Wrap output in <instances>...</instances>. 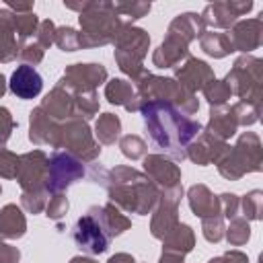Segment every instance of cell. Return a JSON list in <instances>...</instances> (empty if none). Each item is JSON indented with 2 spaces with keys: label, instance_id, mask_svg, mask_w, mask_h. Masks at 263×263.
<instances>
[{
  "label": "cell",
  "instance_id": "1",
  "mask_svg": "<svg viewBox=\"0 0 263 263\" xmlns=\"http://www.w3.org/2000/svg\"><path fill=\"white\" fill-rule=\"evenodd\" d=\"M150 144L171 160H185L187 146L199 136L203 125L166 101H148L140 107Z\"/></svg>",
  "mask_w": 263,
  "mask_h": 263
},
{
  "label": "cell",
  "instance_id": "2",
  "mask_svg": "<svg viewBox=\"0 0 263 263\" xmlns=\"http://www.w3.org/2000/svg\"><path fill=\"white\" fill-rule=\"evenodd\" d=\"M88 179L105 187L109 193V201L129 214H150L160 197V189L156 187V183L146 173H140L132 166L105 168L103 164H92L88 171Z\"/></svg>",
  "mask_w": 263,
  "mask_h": 263
},
{
  "label": "cell",
  "instance_id": "3",
  "mask_svg": "<svg viewBox=\"0 0 263 263\" xmlns=\"http://www.w3.org/2000/svg\"><path fill=\"white\" fill-rule=\"evenodd\" d=\"M64 6L78 12L84 49L113 43L121 25L125 23L115 12L113 2H64Z\"/></svg>",
  "mask_w": 263,
  "mask_h": 263
},
{
  "label": "cell",
  "instance_id": "4",
  "mask_svg": "<svg viewBox=\"0 0 263 263\" xmlns=\"http://www.w3.org/2000/svg\"><path fill=\"white\" fill-rule=\"evenodd\" d=\"M115 62L119 66V70L132 78V82L140 80L144 74H146V68H144V58L148 53V47H150V35L140 29V27H134L132 23H123L115 41Z\"/></svg>",
  "mask_w": 263,
  "mask_h": 263
},
{
  "label": "cell",
  "instance_id": "5",
  "mask_svg": "<svg viewBox=\"0 0 263 263\" xmlns=\"http://www.w3.org/2000/svg\"><path fill=\"white\" fill-rule=\"evenodd\" d=\"M134 86H136V95L142 105L148 101H166L175 105L179 111H183L185 115H193L199 109L197 97L185 90L175 78H164V76L146 72L140 80L134 82Z\"/></svg>",
  "mask_w": 263,
  "mask_h": 263
},
{
  "label": "cell",
  "instance_id": "6",
  "mask_svg": "<svg viewBox=\"0 0 263 263\" xmlns=\"http://www.w3.org/2000/svg\"><path fill=\"white\" fill-rule=\"evenodd\" d=\"M218 173L228 181H238L247 173H259L263 168V148L261 140L253 132L238 136L236 144L216 162Z\"/></svg>",
  "mask_w": 263,
  "mask_h": 263
},
{
  "label": "cell",
  "instance_id": "7",
  "mask_svg": "<svg viewBox=\"0 0 263 263\" xmlns=\"http://www.w3.org/2000/svg\"><path fill=\"white\" fill-rule=\"evenodd\" d=\"M53 148L66 150L82 162H92L101 154V144L95 140L88 123L80 117H72V119L60 123Z\"/></svg>",
  "mask_w": 263,
  "mask_h": 263
},
{
  "label": "cell",
  "instance_id": "8",
  "mask_svg": "<svg viewBox=\"0 0 263 263\" xmlns=\"http://www.w3.org/2000/svg\"><path fill=\"white\" fill-rule=\"evenodd\" d=\"M261 78H263V62L255 55L242 53L232 70L226 74V84L230 86L232 95H236L245 103L261 105Z\"/></svg>",
  "mask_w": 263,
  "mask_h": 263
},
{
  "label": "cell",
  "instance_id": "9",
  "mask_svg": "<svg viewBox=\"0 0 263 263\" xmlns=\"http://www.w3.org/2000/svg\"><path fill=\"white\" fill-rule=\"evenodd\" d=\"M72 238L78 245V249H82L88 255H101L109 249L111 236L97 214V205L88 208V212L76 220V224L72 226Z\"/></svg>",
  "mask_w": 263,
  "mask_h": 263
},
{
  "label": "cell",
  "instance_id": "10",
  "mask_svg": "<svg viewBox=\"0 0 263 263\" xmlns=\"http://www.w3.org/2000/svg\"><path fill=\"white\" fill-rule=\"evenodd\" d=\"M47 166H49V156L39 148L18 156L16 181H18V187L23 189V193L49 195V191H47Z\"/></svg>",
  "mask_w": 263,
  "mask_h": 263
},
{
  "label": "cell",
  "instance_id": "11",
  "mask_svg": "<svg viewBox=\"0 0 263 263\" xmlns=\"http://www.w3.org/2000/svg\"><path fill=\"white\" fill-rule=\"evenodd\" d=\"M84 177V164L66 150H53L47 166V191L64 193L70 185Z\"/></svg>",
  "mask_w": 263,
  "mask_h": 263
},
{
  "label": "cell",
  "instance_id": "12",
  "mask_svg": "<svg viewBox=\"0 0 263 263\" xmlns=\"http://www.w3.org/2000/svg\"><path fill=\"white\" fill-rule=\"evenodd\" d=\"M181 197H183V185L160 191V197H158V201L152 210V220H150V234L154 238L162 240L179 224Z\"/></svg>",
  "mask_w": 263,
  "mask_h": 263
},
{
  "label": "cell",
  "instance_id": "13",
  "mask_svg": "<svg viewBox=\"0 0 263 263\" xmlns=\"http://www.w3.org/2000/svg\"><path fill=\"white\" fill-rule=\"evenodd\" d=\"M107 68L103 64H72L64 70L60 78L74 92H95L99 84L107 82Z\"/></svg>",
  "mask_w": 263,
  "mask_h": 263
},
{
  "label": "cell",
  "instance_id": "14",
  "mask_svg": "<svg viewBox=\"0 0 263 263\" xmlns=\"http://www.w3.org/2000/svg\"><path fill=\"white\" fill-rule=\"evenodd\" d=\"M253 6L255 4L251 0H242V2H238V0L212 2V4H208L203 8V12L199 16H201L205 27H212V31L214 29H230L238 21V16L247 14Z\"/></svg>",
  "mask_w": 263,
  "mask_h": 263
},
{
  "label": "cell",
  "instance_id": "15",
  "mask_svg": "<svg viewBox=\"0 0 263 263\" xmlns=\"http://www.w3.org/2000/svg\"><path fill=\"white\" fill-rule=\"evenodd\" d=\"M214 70L203 62L193 55H189L183 64L175 68V80L189 92L195 95V90H203L212 80H214Z\"/></svg>",
  "mask_w": 263,
  "mask_h": 263
},
{
  "label": "cell",
  "instance_id": "16",
  "mask_svg": "<svg viewBox=\"0 0 263 263\" xmlns=\"http://www.w3.org/2000/svg\"><path fill=\"white\" fill-rule=\"evenodd\" d=\"M53 121L62 123L68 121L72 117H76V99H74V90H70L66 84H62L58 80V84L45 95V99L39 105Z\"/></svg>",
  "mask_w": 263,
  "mask_h": 263
},
{
  "label": "cell",
  "instance_id": "17",
  "mask_svg": "<svg viewBox=\"0 0 263 263\" xmlns=\"http://www.w3.org/2000/svg\"><path fill=\"white\" fill-rule=\"evenodd\" d=\"M144 173L156 183V187L173 189L181 185V168L164 154H146L144 156Z\"/></svg>",
  "mask_w": 263,
  "mask_h": 263
},
{
  "label": "cell",
  "instance_id": "18",
  "mask_svg": "<svg viewBox=\"0 0 263 263\" xmlns=\"http://www.w3.org/2000/svg\"><path fill=\"white\" fill-rule=\"evenodd\" d=\"M228 148H230L228 142H222V140H218L212 134L201 129L199 136L187 146V158L193 160L199 166H205V164H212V162L216 164L228 152Z\"/></svg>",
  "mask_w": 263,
  "mask_h": 263
},
{
  "label": "cell",
  "instance_id": "19",
  "mask_svg": "<svg viewBox=\"0 0 263 263\" xmlns=\"http://www.w3.org/2000/svg\"><path fill=\"white\" fill-rule=\"evenodd\" d=\"M234 51H242V53H251L253 49H257L263 41V18H245V21H236L230 27L228 33Z\"/></svg>",
  "mask_w": 263,
  "mask_h": 263
},
{
  "label": "cell",
  "instance_id": "20",
  "mask_svg": "<svg viewBox=\"0 0 263 263\" xmlns=\"http://www.w3.org/2000/svg\"><path fill=\"white\" fill-rule=\"evenodd\" d=\"M8 88L14 97L27 101V99H35L41 95L43 90V78L41 74L33 68V66H27V64H21L16 66V70L10 74V80H8Z\"/></svg>",
  "mask_w": 263,
  "mask_h": 263
},
{
  "label": "cell",
  "instance_id": "21",
  "mask_svg": "<svg viewBox=\"0 0 263 263\" xmlns=\"http://www.w3.org/2000/svg\"><path fill=\"white\" fill-rule=\"evenodd\" d=\"M187 58H189V43L183 41L179 35L166 31L164 41L152 53V64L156 68H177Z\"/></svg>",
  "mask_w": 263,
  "mask_h": 263
},
{
  "label": "cell",
  "instance_id": "22",
  "mask_svg": "<svg viewBox=\"0 0 263 263\" xmlns=\"http://www.w3.org/2000/svg\"><path fill=\"white\" fill-rule=\"evenodd\" d=\"M60 123L53 121L41 107H35L29 113V140L35 146H55Z\"/></svg>",
  "mask_w": 263,
  "mask_h": 263
},
{
  "label": "cell",
  "instance_id": "23",
  "mask_svg": "<svg viewBox=\"0 0 263 263\" xmlns=\"http://www.w3.org/2000/svg\"><path fill=\"white\" fill-rule=\"evenodd\" d=\"M238 129V121H236V115H234V109L232 105H216V107H210V121L208 125L203 127V132L212 134L214 138L226 142L228 138H232Z\"/></svg>",
  "mask_w": 263,
  "mask_h": 263
},
{
  "label": "cell",
  "instance_id": "24",
  "mask_svg": "<svg viewBox=\"0 0 263 263\" xmlns=\"http://www.w3.org/2000/svg\"><path fill=\"white\" fill-rule=\"evenodd\" d=\"M105 97L111 105H121L127 111H140L142 103L136 95V86L132 80H123V78H113L105 84Z\"/></svg>",
  "mask_w": 263,
  "mask_h": 263
},
{
  "label": "cell",
  "instance_id": "25",
  "mask_svg": "<svg viewBox=\"0 0 263 263\" xmlns=\"http://www.w3.org/2000/svg\"><path fill=\"white\" fill-rule=\"evenodd\" d=\"M21 41L16 37L12 12L8 8H0V62L8 64L18 58Z\"/></svg>",
  "mask_w": 263,
  "mask_h": 263
},
{
  "label": "cell",
  "instance_id": "26",
  "mask_svg": "<svg viewBox=\"0 0 263 263\" xmlns=\"http://www.w3.org/2000/svg\"><path fill=\"white\" fill-rule=\"evenodd\" d=\"M187 199H189V208L191 212L197 216V218H210V216H216V214H222L220 212V199L218 195H214L205 185L197 183V185H191L189 191H187Z\"/></svg>",
  "mask_w": 263,
  "mask_h": 263
},
{
  "label": "cell",
  "instance_id": "27",
  "mask_svg": "<svg viewBox=\"0 0 263 263\" xmlns=\"http://www.w3.org/2000/svg\"><path fill=\"white\" fill-rule=\"evenodd\" d=\"M27 232V218L16 203H6L0 210V238L16 240Z\"/></svg>",
  "mask_w": 263,
  "mask_h": 263
},
{
  "label": "cell",
  "instance_id": "28",
  "mask_svg": "<svg viewBox=\"0 0 263 263\" xmlns=\"http://www.w3.org/2000/svg\"><path fill=\"white\" fill-rule=\"evenodd\" d=\"M166 31L168 33H175L183 41L191 43L193 39L201 37V33L205 31V25H203V21H201V16L197 12H183V14H177L171 21V25H168Z\"/></svg>",
  "mask_w": 263,
  "mask_h": 263
},
{
  "label": "cell",
  "instance_id": "29",
  "mask_svg": "<svg viewBox=\"0 0 263 263\" xmlns=\"http://www.w3.org/2000/svg\"><path fill=\"white\" fill-rule=\"evenodd\" d=\"M97 214H99V218H101V222H103V226L111 238L123 234L132 226V220L125 214H121V210L111 201L105 205H97Z\"/></svg>",
  "mask_w": 263,
  "mask_h": 263
},
{
  "label": "cell",
  "instance_id": "30",
  "mask_svg": "<svg viewBox=\"0 0 263 263\" xmlns=\"http://www.w3.org/2000/svg\"><path fill=\"white\" fill-rule=\"evenodd\" d=\"M195 245V234L193 228L187 224H177L164 238H162V251H171V253H179V255H187Z\"/></svg>",
  "mask_w": 263,
  "mask_h": 263
},
{
  "label": "cell",
  "instance_id": "31",
  "mask_svg": "<svg viewBox=\"0 0 263 263\" xmlns=\"http://www.w3.org/2000/svg\"><path fill=\"white\" fill-rule=\"evenodd\" d=\"M199 47L216 60L226 58L234 51L228 33H222V31H203L201 37H199Z\"/></svg>",
  "mask_w": 263,
  "mask_h": 263
},
{
  "label": "cell",
  "instance_id": "32",
  "mask_svg": "<svg viewBox=\"0 0 263 263\" xmlns=\"http://www.w3.org/2000/svg\"><path fill=\"white\" fill-rule=\"evenodd\" d=\"M121 136V119L113 113H103L99 115L97 123H95V138L99 140V144H115V140H119Z\"/></svg>",
  "mask_w": 263,
  "mask_h": 263
},
{
  "label": "cell",
  "instance_id": "33",
  "mask_svg": "<svg viewBox=\"0 0 263 263\" xmlns=\"http://www.w3.org/2000/svg\"><path fill=\"white\" fill-rule=\"evenodd\" d=\"M12 21H14L16 37H18L21 43L29 41L37 33V29H39V18H37V14L33 10L31 12H12Z\"/></svg>",
  "mask_w": 263,
  "mask_h": 263
},
{
  "label": "cell",
  "instance_id": "34",
  "mask_svg": "<svg viewBox=\"0 0 263 263\" xmlns=\"http://www.w3.org/2000/svg\"><path fill=\"white\" fill-rule=\"evenodd\" d=\"M62 51H78L84 49L82 33L72 29V27H55V41H53Z\"/></svg>",
  "mask_w": 263,
  "mask_h": 263
},
{
  "label": "cell",
  "instance_id": "35",
  "mask_svg": "<svg viewBox=\"0 0 263 263\" xmlns=\"http://www.w3.org/2000/svg\"><path fill=\"white\" fill-rule=\"evenodd\" d=\"M224 236L228 240V245L232 247H242L247 245V240L251 238V226H249V220L236 216L230 220V226L224 230Z\"/></svg>",
  "mask_w": 263,
  "mask_h": 263
},
{
  "label": "cell",
  "instance_id": "36",
  "mask_svg": "<svg viewBox=\"0 0 263 263\" xmlns=\"http://www.w3.org/2000/svg\"><path fill=\"white\" fill-rule=\"evenodd\" d=\"M119 148H121V154L125 158H132V160H138V158H144L148 154V144L136 136V134H125L119 138Z\"/></svg>",
  "mask_w": 263,
  "mask_h": 263
},
{
  "label": "cell",
  "instance_id": "37",
  "mask_svg": "<svg viewBox=\"0 0 263 263\" xmlns=\"http://www.w3.org/2000/svg\"><path fill=\"white\" fill-rule=\"evenodd\" d=\"M76 99V117L88 121L99 113V97L95 92H74Z\"/></svg>",
  "mask_w": 263,
  "mask_h": 263
},
{
  "label": "cell",
  "instance_id": "38",
  "mask_svg": "<svg viewBox=\"0 0 263 263\" xmlns=\"http://www.w3.org/2000/svg\"><path fill=\"white\" fill-rule=\"evenodd\" d=\"M240 208L245 214V220H261L263 218V191L253 189L240 199Z\"/></svg>",
  "mask_w": 263,
  "mask_h": 263
},
{
  "label": "cell",
  "instance_id": "39",
  "mask_svg": "<svg viewBox=\"0 0 263 263\" xmlns=\"http://www.w3.org/2000/svg\"><path fill=\"white\" fill-rule=\"evenodd\" d=\"M203 97L208 99L210 107H216V105H226L228 99L232 97V90L230 86L226 84V80H212L205 88H203Z\"/></svg>",
  "mask_w": 263,
  "mask_h": 263
},
{
  "label": "cell",
  "instance_id": "40",
  "mask_svg": "<svg viewBox=\"0 0 263 263\" xmlns=\"http://www.w3.org/2000/svg\"><path fill=\"white\" fill-rule=\"evenodd\" d=\"M113 4H115V12L119 16H125L127 23L146 16L150 12V8H152L150 2H140V0H136V2H113Z\"/></svg>",
  "mask_w": 263,
  "mask_h": 263
},
{
  "label": "cell",
  "instance_id": "41",
  "mask_svg": "<svg viewBox=\"0 0 263 263\" xmlns=\"http://www.w3.org/2000/svg\"><path fill=\"white\" fill-rule=\"evenodd\" d=\"M234 109V115H236V121H238V127H249L253 123L259 121V115H261V105H253V103H245V101H238L232 105Z\"/></svg>",
  "mask_w": 263,
  "mask_h": 263
},
{
  "label": "cell",
  "instance_id": "42",
  "mask_svg": "<svg viewBox=\"0 0 263 263\" xmlns=\"http://www.w3.org/2000/svg\"><path fill=\"white\" fill-rule=\"evenodd\" d=\"M224 230H226V226H224L222 214H216V216L201 220V232H203V238L208 242H220L224 238Z\"/></svg>",
  "mask_w": 263,
  "mask_h": 263
},
{
  "label": "cell",
  "instance_id": "43",
  "mask_svg": "<svg viewBox=\"0 0 263 263\" xmlns=\"http://www.w3.org/2000/svg\"><path fill=\"white\" fill-rule=\"evenodd\" d=\"M68 205L70 203H68V197L64 193H51L43 212H45V216L49 220H62L66 216V212H68Z\"/></svg>",
  "mask_w": 263,
  "mask_h": 263
},
{
  "label": "cell",
  "instance_id": "44",
  "mask_svg": "<svg viewBox=\"0 0 263 263\" xmlns=\"http://www.w3.org/2000/svg\"><path fill=\"white\" fill-rule=\"evenodd\" d=\"M43 53H45V49H41V45L33 39H29V41H25V43H21V47H18V58L27 64V66H37L41 60H43Z\"/></svg>",
  "mask_w": 263,
  "mask_h": 263
},
{
  "label": "cell",
  "instance_id": "45",
  "mask_svg": "<svg viewBox=\"0 0 263 263\" xmlns=\"http://www.w3.org/2000/svg\"><path fill=\"white\" fill-rule=\"evenodd\" d=\"M18 171V156L8 148L0 150V177L2 179H16Z\"/></svg>",
  "mask_w": 263,
  "mask_h": 263
},
{
  "label": "cell",
  "instance_id": "46",
  "mask_svg": "<svg viewBox=\"0 0 263 263\" xmlns=\"http://www.w3.org/2000/svg\"><path fill=\"white\" fill-rule=\"evenodd\" d=\"M35 41L41 45V49H49L55 41V25L45 18V21H39V29L35 33Z\"/></svg>",
  "mask_w": 263,
  "mask_h": 263
},
{
  "label": "cell",
  "instance_id": "47",
  "mask_svg": "<svg viewBox=\"0 0 263 263\" xmlns=\"http://www.w3.org/2000/svg\"><path fill=\"white\" fill-rule=\"evenodd\" d=\"M49 195L43 193H21V205L29 212V214H41L45 210Z\"/></svg>",
  "mask_w": 263,
  "mask_h": 263
},
{
  "label": "cell",
  "instance_id": "48",
  "mask_svg": "<svg viewBox=\"0 0 263 263\" xmlns=\"http://www.w3.org/2000/svg\"><path fill=\"white\" fill-rule=\"evenodd\" d=\"M218 199H220V212H222L224 218L232 220V218L238 216V210H240V197L238 195L222 193V195H218Z\"/></svg>",
  "mask_w": 263,
  "mask_h": 263
},
{
  "label": "cell",
  "instance_id": "49",
  "mask_svg": "<svg viewBox=\"0 0 263 263\" xmlns=\"http://www.w3.org/2000/svg\"><path fill=\"white\" fill-rule=\"evenodd\" d=\"M16 125H18V123L12 119L10 111H8L6 107H0V138H2V140H8L10 134L16 129Z\"/></svg>",
  "mask_w": 263,
  "mask_h": 263
},
{
  "label": "cell",
  "instance_id": "50",
  "mask_svg": "<svg viewBox=\"0 0 263 263\" xmlns=\"http://www.w3.org/2000/svg\"><path fill=\"white\" fill-rule=\"evenodd\" d=\"M21 261V251L0 238V263H18Z\"/></svg>",
  "mask_w": 263,
  "mask_h": 263
},
{
  "label": "cell",
  "instance_id": "51",
  "mask_svg": "<svg viewBox=\"0 0 263 263\" xmlns=\"http://www.w3.org/2000/svg\"><path fill=\"white\" fill-rule=\"evenodd\" d=\"M6 8L12 12H31L33 10V2H14V0H6Z\"/></svg>",
  "mask_w": 263,
  "mask_h": 263
},
{
  "label": "cell",
  "instance_id": "52",
  "mask_svg": "<svg viewBox=\"0 0 263 263\" xmlns=\"http://www.w3.org/2000/svg\"><path fill=\"white\" fill-rule=\"evenodd\" d=\"M224 257L228 259V263H249V257H247L242 251H236V249L226 251V253H224Z\"/></svg>",
  "mask_w": 263,
  "mask_h": 263
},
{
  "label": "cell",
  "instance_id": "53",
  "mask_svg": "<svg viewBox=\"0 0 263 263\" xmlns=\"http://www.w3.org/2000/svg\"><path fill=\"white\" fill-rule=\"evenodd\" d=\"M158 263H183V255H179V253H171V251H162Z\"/></svg>",
  "mask_w": 263,
  "mask_h": 263
},
{
  "label": "cell",
  "instance_id": "54",
  "mask_svg": "<svg viewBox=\"0 0 263 263\" xmlns=\"http://www.w3.org/2000/svg\"><path fill=\"white\" fill-rule=\"evenodd\" d=\"M107 263H136V261H134V257L127 255V253H117V255H113Z\"/></svg>",
  "mask_w": 263,
  "mask_h": 263
},
{
  "label": "cell",
  "instance_id": "55",
  "mask_svg": "<svg viewBox=\"0 0 263 263\" xmlns=\"http://www.w3.org/2000/svg\"><path fill=\"white\" fill-rule=\"evenodd\" d=\"M70 263H97V261L90 259V257H82V255H80V257H72Z\"/></svg>",
  "mask_w": 263,
  "mask_h": 263
},
{
  "label": "cell",
  "instance_id": "56",
  "mask_svg": "<svg viewBox=\"0 0 263 263\" xmlns=\"http://www.w3.org/2000/svg\"><path fill=\"white\" fill-rule=\"evenodd\" d=\"M208 263H228V259H226L224 255H220V257H214V259H210Z\"/></svg>",
  "mask_w": 263,
  "mask_h": 263
},
{
  "label": "cell",
  "instance_id": "57",
  "mask_svg": "<svg viewBox=\"0 0 263 263\" xmlns=\"http://www.w3.org/2000/svg\"><path fill=\"white\" fill-rule=\"evenodd\" d=\"M4 92H6V78L0 74V97H2Z\"/></svg>",
  "mask_w": 263,
  "mask_h": 263
},
{
  "label": "cell",
  "instance_id": "58",
  "mask_svg": "<svg viewBox=\"0 0 263 263\" xmlns=\"http://www.w3.org/2000/svg\"><path fill=\"white\" fill-rule=\"evenodd\" d=\"M2 148H6V140H2V138H0V150H2Z\"/></svg>",
  "mask_w": 263,
  "mask_h": 263
},
{
  "label": "cell",
  "instance_id": "59",
  "mask_svg": "<svg viewBox=\"0 0 263 263\" xmlns=\"http://www.w3.org/2000/svg\"><path fill=\"white\" fill-rule=\"evenodd\" d=\"M0 193H2V187H0Z\"/></svg>",
  "mask_w": 263,
  "mask_h": 263
}]
</instances>
